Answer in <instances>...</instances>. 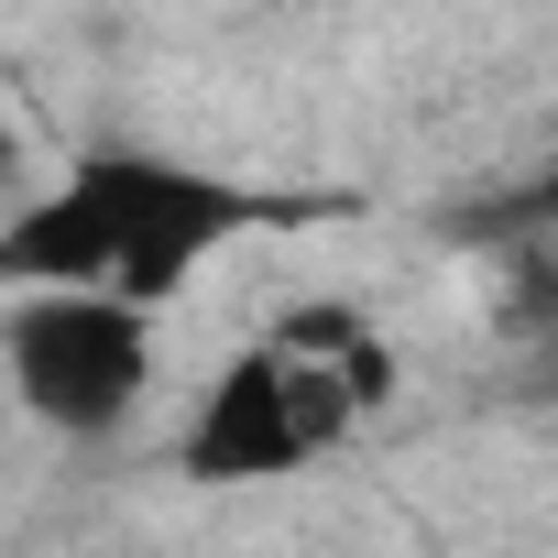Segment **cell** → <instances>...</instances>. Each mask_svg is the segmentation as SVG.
Masks as SVG:
<instances>
[{
    "instance_id": "cell-1",
    "label": "cell",
    "mask_w": 558,
    "mask_h": 558,
    "mask_svg": "<svg viewBox=\"0 0 558 558\" xmlns=\"http://www.w3.org/2000/svg\"><path fill=\"white\" fill-rule=\"evenodd\" d=\"M252 230V197L230 175H197L175 154H88L66 186L12 208L0 274L45 296H110V307H165L186 274Z\"/></svg>"
},
{
    "instance_id": "cell-2",
    "label": "cell",
    "mask_w": 558,
    "mask_h": 558,
    "mask_svg": "<svg viewBox=\"0 0 558 558\" xmlns=\"http://www.w3.org/2000/svg\"><path fill=\"white\" fill-rule=\"evenodd\" d=\"M384 384H395L384 340L351 307H307L208 384V405L186 427V471L197 482H286L318 449H340L384 405Z\"/></svg>"
},
{
    "instance_id": "cell-3",
    "label": "cell",
    "mask_w": 558,
    "mask_h": 558,
    "mask_svg": "<svg viewBox=\"0 0 558 558\" xmlns=\"http://www.w3.org/2000/svg\"><path fill=\"white\" fill-rule=\"evenodd\" d=\"M0 351H12L23 405L66 438L121 427L154 384V329H143V307H110V296H34L0 329Z\"/></svg>"
},
{
    "instance_id": "cell-4",
    "label": "cell",
    "mask_w": 558,
    "mask_h": 558,
    "mask_svg": "<svg viewBox=\"0 0 558 558\" xmlns=\"http://www.w3.org/2000/svg\"><path fill=\"white\" fill-rule=\"evenodd\" d=\"M514 219H536V230H558V165H547V175H536V186L514 197Z\"/></svg>"
},
{
    "instance_id": "cell-5",
    "label": "cell",
    "mask_w": 558,
    "mask_h": 558,
    "mask_svg": "<svg viewBox=\"0 0 558 558\" xmlns=\"http://www.w3.org/2000/svg\"><path fill=\"white\" fill-rule=\"evenodd\" d=\"M0 175H12V132H0Z\"/></svg>"
}]
</instances>
